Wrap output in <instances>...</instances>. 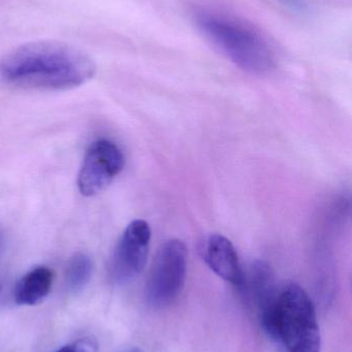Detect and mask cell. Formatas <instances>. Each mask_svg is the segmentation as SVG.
Wrapping results in <instances>:
<instances>
[{
  "mask_svg": "<svg viewBox=\"0 0 352 352\" xmlns=\"http://www.w3.org/2000/svg\"><path fill=\"white\" fill-rule=\"evenodd\" d=\"M90 56L61 41L25 43L0 59V82L28 90L64 91L78 88L94 76Z\"/></svg>",
  "mask_w": 352,
  "mask_h": 352,
  "instance_id": "6da1fadb",
  "label": "cell"
},
{
  "mask_svg": "<svg viewBox=\"0 0 352 352\" xmlns=\"http://www.w3.org/2000/svg\"><path fill=\"white\" fill-rule=\"evenodd\" d=\"M258 316L267 334L287 352H320L315 308L300 285L289 283L281 287Z\"/></svg>",
  "mask_w": 352,
  "mask_h": 352,
  "instance_id": "7a4b0ae2",
  "label": "cell"
},
{
  "mask_svg": "<svg viewBox=\"0 0 352 352\" xmlns=\"http://www.w3.org/2000/svg\"><path fill=\"white\" fill-rule=\"evenodd\" d=\"M196 22L221 53L241 69L264 74L274 66V56L268 43L247 25L210 12H198Z\"/></svg>",
  "mask_w": 352,
  "mask_h": 352,
  "instance_id": "3957f363",
  "label": "cell"
},
{
  "mask_svg": "<svg viewBox=\"0 0 352 352\" xmlns=\"http://www.w3.org/2000/svg\"><path fill=\"white\" fill-rule=\"evenodd\" d=\"M187 270V248L183 241L172 239L159 248L147 279V302L165 308L177 300L184 287Z\"/></svg>",
  "mask_w": 352,
  "mask_h": 352,
  "instance_id": "277c9868",
  "label": "cell"
},
{
  "mask_svg": "<svg viewBox=\"0 0 352 352\" xmlns=\"http://www.w3.org/2000/svg\"><path fill=\"white\" fill-rule=\"evenodd\" d=\"M150 241L151 229L146 221L136 219L126 227L110 261L112 283L125 285L141 274L146 266Z\"/></svg>",
  "mask_w": 352,
  "mask_h": 352,
  "instance_id": "5b68a950",
  "label": "cell"
},
{
  "mask_svg": "<svg viewBox=\"0 0 352 352\" xmlns=\"http://www.w3.org/2000/svg\"><path fill=\"white\" fill-rule=\"evenodd\" d=\"M125 157L111 140H99L90 144L80 173L78 186L81 194L92 197L105 190L123 170Z\"/></svg>",
  "mask_w": 352,
  "mask_h": 352,
  "instance_id": "8992f818",
  "label": "cell"
},
{
  "mask_svg": "<svg viewBox=\"0 0 352 352\" xmlns=\"http://www.w3.org/2000/svg\"><path fill=\"white\" fill-rule=\"evenodd\" d=\"M200 254L217 276L235 287L241 285L244 269L231 240L219 234L209 235L200 242Z\"/></svg>",
  "mask_w": 352,
  "mask_h": 352,
  "instance_id": "52a82bcc",
  "label": "cell"
},
{
  "mask_svg": "<svg viewBox=\"0 0 352 352\" xmlns=\"http://www.w3.org/2000/svg\"><path fill=\"white\" fill-rule=\"evenodd\" d=\"M54 273L45 266H39L27 272L14 287V302L21 306H34L41 303L51 292Z\"/></svg>",
  "mask_w": 352,
  "mask_h": 352,
  "instance_id": "ba28073f",
  "label": "cell"
},
{
  "mask_svg": "<svg viewBox=\"0 0 352 352\" xmlns=\"http://www.w3.org/2000/svg\"><path fill=\"white\" fill-rule=\"evenodd\" d=\"M93 263L90 256L84 252H76L68 261L65 271V283L74 293L82 291L90 281Z\"/></svg>",
  "mask_w": 352,
  "mask_h": 352,
  "instance_id": "9c48e42d",
  "label": "cell"
},
{
  "mask_svg": "<svg viewBox=\"0 0 352 352\" xmlns=\"http://www.w3.org/2000/svg\"><path fill=\"white\" fill-rule=\"evenodd\" d=\"M56 352H99V343L93 337L78 339Z\"/></svg>",
  "mask_w": 352,
  "mask_h": 352,
  "instance_id": "30bf717a",
  "label": "cell"
},
{
  "mask_svg": "<svg viewBox=\"0 0 352 352\" xmlns=\"http://www.w3.org/2000/svg\"><path fill=\"white\" fill-rule=\"evenodd\" d=\"M121 352H143L138 347H132V349H125Z\"/></svg>",
  "mask_w": 352,
  "mask_h": 352,
  "instance_id": "8fae6325",
  "label": "cell"
},
{
  "mask_svg": "<svg viewBox=\"0 0 352 352\" xmlns=\"http://www.w3.org/2000/svg\"><path fill=\"white\" fill-rule=\"evenodd\" d=\"M283 1L287 2V3L293 4V6H295V4H298L299 0H283Z\"/></svg>",
  "mask_w": 352,
  "mask_h": 352,
  "instance_id": "7c38bea8",
  "label": "cell"
},
{
  "mask_svg": "<svg viewBox=\"0 0 352 352\" xmlns=\"http://www.w3.org/2000/svg\"><path fill=\"white\" fill-rule=\"evenodd\" d=\"M2 243H3V235H2L1 230H0V250H1Z\"/></svg>",
  "mask_w": 352,
  "mask_h": 352,
  "instance_id": "4fadbf2b",
  "label": "cell"
}]
</instances>
